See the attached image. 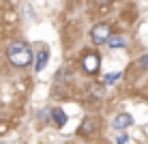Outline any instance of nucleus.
Masks as SVG:
<instances>
[{
  "instance_id": "obj_1",
  "label": "nucleus",
  "mask_w": 148,
  "mask_h": 144,
  "mask_svg": "<svg viewBox=\"0 0 148 144\" xmlns=\"http://www.w3.org/2000/svg\"><path fill=\"white\" fill-rule=\"evenodd\" d=\"M7 58L13 67H19V69H22V67H28L34 60V54H32V50H30L28 43H24V41H13L7 48Z\"/></svg>"
},
{
  "instance_id": "obj_2",
  "label": "nucleus",
  "mask_w": 148,
  "mask_h": 144,
  "mask_svg": "<svg viewBox=\"0 0 148 144\" xmlns=\"http://www.w3.org/2000/svg\"><path fill=\"white\" fill-rule=\"evenodd\" d=\"M112 37V28L108 22H101L97 24V26H92V30H90V39H92L95 45H101V43H108V39Z\"/></svg>"
},
{
  "instance_id": "obj_3",
  "label": "nucleus",
  "mask_w": 148,
  "mask_h": 144,
  "mask_svg": "<svg viewBox=\"0 0 148 144\" xmlns=\"http://www.w3.org/2000/svg\"><path fill=\"white\" fill-rule=\"evenodd\" d=\"M99 65H101L99 54H95V52H86L84 56H82V67H84L86 73H97V71H99Z\"/></svg>"
},
{
  "instance_id": "obj_4",
  "label": "nucleus",
  "mask_w": 148,
  "mask_h": 144,
  "mask_svg": "<svg viewBox=\"0 0 148 144\" xmlns=\"http://www.w3.org/2000/svg\"><path fill=\"white\" fill-rule=\"evenodd\" d=\"M97 129H99V121L90 116V118H84V121L79 123V129H77V133H79V136H86V138H88V136H92V133H95Z\"/></svg>"
},
{
  "instance_id": "obj_5",
  "label": "nucleus",
  "mask_w": 148,
  "mask_h": 144,
  "mask_svg": "<svg viewBox=\"0 0 148 144\" xmlns=\"http://www.w3.org/2000/svg\"><path fill=\"white\" fill-rule=\"evenodd\" d=\"M112 125H114V129L125 131L129 125H133V116H131V114H127V112H120V114H116V116H114Z\"/></svg>"
},
{
  "instance_id": "obj_6",
  "label": "nucleus",
  "mask_w": 148,
  "mask_h": 144,
  "mask_svg": "<svg viewBox=\"0 0 148 144\" xmlns=\"http://www.w3.org/2000/svg\"><path fill=\"white\" fill-rule=\"evenodd\" d=\"M47 58H49V50H45V48L39 50V54L34 56V71H37V73L43 71V67L47 65Z\"/></svg>"
},
{
  "instance_id": "obj_7",
  "label": "nucleus",
  "mask_w": 148,
  "mask_h": 144,
  "mask_svg": "<svg viewBox=\"0 0 148 144\" xmlns=\"http://www.w3.org/2000/svg\"><path fill=\"white\" fill-rule=\"evenodd\" d=\"M108 45L112 50H122V48H127V39L122 37V34H112L108 39Z\"/></svg>"
},
{
  "instance_id": "obj_8",
  "label": "nucleus",
  "mask_w": 148,
  "mask_h": 144,
  "mask_svg": "<svg viewBox=\"0 0 148 144\" xmlns=\"http://www.w3.org/2000/svg\"><path fill=\"white\" fill-rule=\"evenodd\" d=\"M52 118H54V123H56L58 127H62L64 123H67V114H64L60 107H54V110H52Z\"/></svg>"
},
{
  "instance_id": "obj_9",
  "label": "nucleus",
  "mask_w": 148,
  "mask_h": 144,
  "mask_svg": "<svg viewBox=\"0 0 148 144\" xmlns=\"http://www.w3.org/2000/svg\"><path fill=\"white\" fill-rule=\"evenodd\" d=\"M122 78V73L118 71V73H108V75H103V84L105 86H110V84H116V82H118Z\"/></svg>"
},
{
  "instance_id": "obj_10",
  "label": "nucleus",
  "mask_w": 148,
  "mask_h": 144,
  "mask_svg": "<svg viewBox=\"0 0 148 144\" xmlns=\"http://www.w3.org/2000/svg\"><path fill=\"white\" fill-rule=\"evenodd\" d=\"M116 144H129V136H127L125 131H120L118 138H116Z\"/></svg>"
},
{
  "instance_id": "obj_11",
  "label": "nucleus",
  "mask_w": 148,
  "mask_h": 144,
  "mask_svg": "<svg viewBox=\"0 0 148 144\" xmlns=\"http://www.w3.org/2000/svg\"><path fill=\"white\" fill-rule=\"evenodd\" d=\"M90 92H92L95 97H103V86H92V88H90Z\"/></svg>"
},
{
  "instance_id": "obj_12",
  "label": "nucleus",
  "mask_w": 148,
  "mask_h": 144,
  "mask_svg": "<svg viewBox=\"0 0 148 144\" xmlns=\"http://www.w3.org/2000/svg\"><path fill=\"white\" fill-rule=\"evenodd\" d=\"M137 65H140L142 69H148V54H144V56H142V58H140V63H137Z\"/></svg>"
},
{
  "instance_id": "obj_13",
  "label": "nucleus",
  "mask_w": 148,
  "mask_h": 144,
  "mask_svg": "<svg viewBox=\"0 0 148 144\" xmlns=\"http://www.w3.org/2000/svg\"><path fill=\"white\" fill-rule=\"evenodd\" d=\"M112 0H95V4H99V7H108Z\"/></svg>"
}]
</instances>
